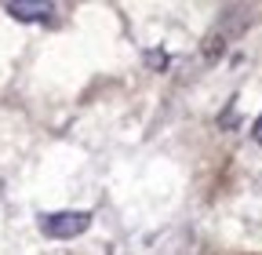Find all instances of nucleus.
I'll return each instance as SVG.
<instances>
[{
	"instance_id": "obj_3",
	"label": "nucleus",
	"mask_w": 262,
	"mask_h": 255,
	"mask_svg": "<svg viewBox=\"0 0 262 255\" xmlns=\"http://www.w3.org/2000/svg\"><path fill=\"white\" fill-rule=\"evenodd\" d=\"M146 62H149V66H157V70H164V66H168V55H164V51H146Z\"/></svg>"
},
{
	"instance_id": "obj_2",
	"label": "nucleus",
	"mask_w": 262,
	"mask_h": 255,
	"mask_svg": "<svg viewBox=\"0 0 262 255\" xmlns=\"http://www.w3.org/2000/svg\"><path fill=\"white\" fill-rule=\"evenodd\" d=\"M4 11H8L11 18H18V22H48V18L55 15L51 4H22V0H11Z\"/></svg>"
},
{
	"instance_id": "obj_4",
	"label": "nucleus",
	"mask_w": 262,
	"mask_h": 255,
	"mask_svg": "<svg viewBox=\"0 0 262 255\" xmlns=\"http://www.w3.org/2000/svg\"><path fill=\"white\" fill-rule=\"evenodd\" d=\"M251 139L262 146V113H258V120H255V128H251Z\"/></svg>"
},
{
	"instance_id": "obj_1",
	"label": "nucleus",
	"mask_w": 262,
	"mask_h": 255,
	"mask_svg": "<svg viewBox=\"0 0 262 255\" xmlns=\"http://www.w3.org/2000/svg\"><path fill=\"white\" fill-rule=\"evenodd\" d=\"M91 211H77V208H62V211H44L37 219V226L44 237L51 241H70V237H80L88 226H91Z\"/></svg>"
}]
</instances>
